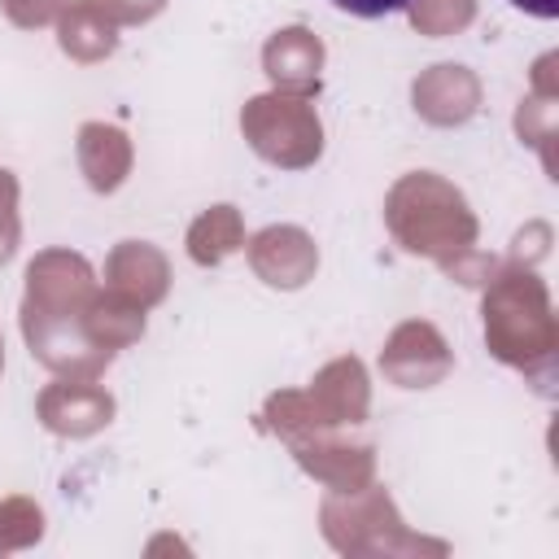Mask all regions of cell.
<instances>
[{
    "instance_id": "7a4b0ae2",
    "label": "cell",
    "mask_w": 559,
    "mask_h": 559,
    "mask_svg": "<svg viewBox=\"0 0 559 559\" xmlns=\"http://www.w3.org/2000/svg\"><path fill=\"white\" fill-rule=\"evenodd\" d=\"M480 319H485L489 354L524 371L537 389H546L559 358V319H555L546 280L520 262L498 266L493 280L485 284Z\"/></svg>"
},
{
    "instance_id": "44dd1931",
    "label": "cell",
    "mask_w": 559,
    "mask_h": 559,
    "mask_svg": "<svg viewBox=\"0 0 559 559\" xmlns=\"http://www.w3.org/2000/svg\"><path fill=\"white\" fill-rule=\"evenodd\" d=\"M44 537V507L26 493H9L0 498V555L26 550Z\"/></svg>"
},
{
    "instance_id": "8992f818",
    "label": "cell",
    "mask_w": 559,
    "mask_h": 559,
    "mask_svg": "<svg viewBox=\"0 0 559 559\" xmlns=\"http://www.w3.org/2000/svg\"><path fill=\"white\" fill-rule=\"evenodd\" d=\"M114 415H118L114 393L87 376H57L35 397V419L52 437H66V441H83V437L105 432L114 424Z\"/></svg>"
},
{
    "instance_id": "9a60e30c",
    "label": "cell",
    "mask_w": 559,
    "mask_h": 559,
    "mask_svg": "<svg viewBox=\"0 0 559 559\" xmlns=\"http://www.w3.org/2000/svg\"><path fill=\"white\" fill-rule=\"evenodd\" d=\"M57 48L79 66H96L118 52V22L96 0H70L57 17Z\"/></svg>"
},
{
    "instance_id": "603a6c76",
    "label": "cell",
    "mask_w": 559,
    "mask_h": 559,
    "mask_svg": "<svg viewBox=\"0 0 559 559\" xmlns=\"http://www.w3.org/2000/svg\"><path fill=\"white\" fill-rule=\"evenodd\" d=\"M70 0H0L4 17L17 26V31H39V26H52L61 17Z\"/></svg>"
},
{
    "instance_id": "7c38bea8",
    "label": "cell",
    "mask_w": 559,
    "mask_h": 559,
    "mask_svg": "<svg viewBox=\"0 0 559 559\" xmlns=\"http://www.w3.org/2000/svg\"><path fill=\"white\" fill-rule=\"evenodd\" d=\"M105 288H114L127 301L153 310L170 293V262L148 240H118L105 258Z\"/></svg>"
},
{
    "instance_id": "6da1fadb",
    "label": "cell",
    "mask_w": 559,
    "mask_h": 559,
    "mask_svg": "<svg viewBox=\"0 0 559 559\" xmlns=\"http://www.w3.org/2000/svg\"><path fill=\"white\" fill-rule=\"evenodd\" d=\"M100 280L92 262L74 249H44L26 262V288H22V341L39 367L52 376H87L100 380V371L114 362L92 336H87V306L96 297Z\"/></svg>"
},
{
    "instance_id": "484cf974",
    "label": "cell",
    "mask_w": 559,
    "mask_h": 559,
    "mask_svg": "<svg viewBox=\"0 0 559 559\" xmlns=\"http://www.w3.org/2000/svg\"><path fill=\"white\" fill-rule=\"evenodd\" d=\"M341 13H354V17H384V13H397L406 9V0H332Z\"/></svg>"
},
{
    "instance_id": "3957f363",
    "label": "cell",
    "mask_w": 559,
    "mask_h": 559,
    "mask_svg": "<svg viewBox=\"0 0 559 559\" xmlns=\"http://www.w3.org/2000/svg\"><path fill=\"white\" fill-rule=\"evenodd\" d=\"M384 227L411 258H428L445 275L476 249L480 236V218L463 188L437 170H411L384 192Z\"/></svg>"
},
{
    "instance_id": "ffe728a7",
    "label": "cell",
    "mask_w": 559,
    "mask_h": 559,
    "mask_svg": "<svg viewBox=\"0 0 559 559\" xmlns=\"http://www.w3.org/2000/svg\"><path fill=\"white\" fill-rule=\"evenodd\" d=\"M406 17L419 35L445 39L476 22V0H406Z\"/></svg>"
},
{
    "instance_id": "5b68a950",
    "label": "cell",
    "mask_w": 559,
    "mask_h": 559,
    "mask_svg": "<svg viewBox=\"0 0 559 559\" xmlns=\"http://www.w3.org/2000/svg\"><path fill=\"white\" fill-rule=\"evenodd\" d=\"M245 144L280 170H310L323 157V118L310 96L297 92H262L240 109Z\"/></svg>"
},
{
    "instance_id": "5bb4252c",
    "label": "cell",
    "mask_w": 559,
    "mask_h": 559,
    "mask_svg": "<svg viewBox=\"0 0 559 559\" xmlns=\"http://www.w3.org/2000/svg\"><path fill=\"white\" fill-rule=\"evenodd\" d=\"M74 153H79V170L96 197H114L135 166L131 135L114 122H83L74 135Z\"/></svg>"
},
{
    "instance_id": "7402d4cb",
    "label": "cell",
    "mask_w": 559,
    "mask_h": 559,
    "mask_svg": "<svg viewBox=\"0 0 559 559\" xmlns=\"http://www.w3.org/2000/svg\"><path fill=\"white\" fill-rule=\"evenodd\" d=\"M17 175L0 166V266L17 253V240H22V214H17Z\"/></svg>"
},
{
    "instance_id": "9c48e42d",
    "label": "cell",
    "mask_w": 559,
    "mask_h": 559,
    "mask_svg": "<svg viewBox=\"0 0 559 559\" xmlns=\"http://www.w3.org/2000/svg\"><path fill=\"white\" fill-rule=\"evenodd\" d=\"M288 450H293L297 467L310 480H319L328 493H354L376 480V445L345 441V437H336V428L297 437V441H288Z\"/></svg>"
},
{
    "instance_id": "277c9868",
    "label": "cell",
    "mask_w": 559,
    "mask_h": 559,
    "mask_svg": "<svg viewBox=\"0 0 559 559\" xmlns=\"http://www.w3.org/2000/svg\"><path fill=\"white\" fill-rule=\"evenodd\" d=\"M319 528L328 537V546L336 555H349V559H389V555H450V542L441 537H424V533H411L393 493L384 485H362L354 493H328L319 502Z\"/></svg>"
},
{
    "instance_id": "4316f807",
    "label": "cell",
    "mask_w": 559,
    "mask_h": 559,
    "mask_svg": "<svg viewBox=\"0 0 559 559\" xmlns=\"http://www.w3.org/2000/svg\"><path fill=\"white\" fill-rule=\"evenodd\" d=\"M515 9H524V13H533V17H559V0H511Z\"/></svg>"
},
{
    "instance_id": "8fae6325",
    "label": "cell",
    "mask_w": 559,
    "mask_h": 559,
    "mask_svg": "<svg viewBox=\"0 0 559 559\" xmlns=\"http://www.w3.org/2000/svg\"><path fill=\"white\" fill-rule=\"evenodd\" d=\"M323 57L328 48L310 26H280L262 44V74L271 79L275 92L314 96L323 83Z\"/></svg>"
},
{
    "instance_id": "cb8c5ba5",
    "label": "cell",
    "mask_w": 559,
    "mask_h": 559,
    "mask_svg": "<svg viewBox=\"0 0 559 559\" xmlns=\"http://www.w3.org/2000/svg\"><path fill=\"white\" fill-rule=\"evenodd\" d=\"M118 26H144V22H153L170 0H96Z\"/></svg>"
},
{
    "instance_id": "52a82bcc",
    "label": "cell",
    "mask_w": 559,
    "mask_h": 559,
    "mask_svg": "<svg viewBox=\"0 0 559 559\" xmlns=\"http://www.w3.org/2000/svg\"><path fill=\"white\" fill-rule=\"evenodd\" d=\"M380 371L397 389H432L454 371V349L428 319H406L384 336Z\"/></svg>"
},
{
    "instance_id": "83f0119b",
    "label": "cell",
    "mask_w": 559,
    "mask_h": 559,
    "mask_svg": "<svg viewBox=\"0 0 559 559\" xmlns=\"http://www.w3.org/2000/svg\"><path fill=\"white\" fill-rule=\"evenodd\" d=\"M0 371H4V341H0Z\"/></svg>"
},
{
    "instance_id": "ba28073f",
    "label": "cell",
    "mask_w": 559,
    "mask_h": 559,
    "mask_svg": "<svg viewBox=\"0 0 559 559\" xmlns=\"http://www.w3.org/2000/svg\"><path fill=\"white\" fill-rule=\"evenodd\" d=\"M245 258H249L253 275L266 288H280V293L306 288L314 280V271H319V245L297 223H271V227L253 231L245 240Z\"/></svg>"
},
{
    "instance_id": "d4e9b609",
    "label": "cell",
    "mask_w": 559,
    "mask_h": 559,
    "mask_svg": "<svg viewBox=\"0 0 559 559\" xmlns=\"http://www.w3.org/2000/svg\"><path fill=\"white\" fill-rule=\"evenodd\" d=\"M546 249H550V227H546V223H528V227L515 236L511 262H520V266H537V262L546 258Z\"/></svg>"
},
{
    "instance_id": "e0dca14e",
    "label": "cell",
    "mask_w": 559,
    "mask_h": 559,
    "mask_svg": "<svg viewBox=\"0 0 559 559\" xmlns=\"http://www.w3.org/2000/svg\"><path fill=\"white\" fill-rule=\"evenodd\" d=\"M87 336L109 358H118V349H127V345H135L144 336V306H135L122 293H114V288L100 284L96 297H92V306H87Z\"/></svg>"
},
{
    "instance_id": "ac0fdd59",
    "label": "cell",
    "mask_w": 559,
    "mask_h": 559,
    "mask_svg": "<svg viewBox=\"0 0 559 559\" xmlns=\"http://www.w3.org/2000/svg\"><path fill=\"white\" fill-rule=\"evenodd\" d=\"M550 66H555V57L546 52V57L537 61V70H533V92H528V96L520 100V109H515V135H520L524 144L542 148L546 170H555V162H550V140H555V100H559V92H555V83H550Z\"/></svg>"
},
{
    "instance_id": "2e32d148",
    "label": "cell",
    "mask_w": 559,
    "mask_h": 559,
    "mask_svg": "<svg viewBox=\"0 0 559 559\" xmlns=\"http://www.w3.org/2000/svg\"><path fill=\"white\" fill-rule=\"evenodd\" d=\"M183 245H188V258H192L197 266H218V262H227L231 253L245 249V218H240V210L227 205V201L201 210V214L192 218Z\"/></svg>"
},
{
    "instance_id": "30bf717a",
    "label": "cell",
    "mask_w": 559,
    "mask_h": 559,
    "mask_svg": "<svg viewBox=\"0 0 559 559\" xmlns=\"http://www.w3.org/2000/svg\"><path fill=\"white\" fill-rule=\"evenodd\" d=\"M480 100H485L480 74L459 61H437L419 70L411 83V105L428 127H463L480 114Z\"/></svg>"
},
{
    "instance_id": "4fadbf2b",
    "label": "cell",
    "mask_w": 559,
    "mask_h": 559,
    "mask_svg": "<svg viewBox=\"0 0 559 559\" xmlns=\"http://www.w3.org/2000/svg\"><path fill=\"white\" fill-rule=\"evenodd\" d=\"M306 393L332 428H354L371 411V380H367V367L358 354H341V358L323 362Z\"/></svg>"
},
{
    "instance_id": "d6986e66",
    "label": "cell",
    "mask_w": 559,
    "mask_h": 559,
    "mask_svg": "<svg viewBox=\"0 0 559 559\" xmlns=\"http://www.w3.org/2000/svg\"><path fill=\"white\" fill-rule=\"evenodd\" d=\"M258 419H262V428L275 432L284 445L297 441V437H310V432L332 428V424L314 411V402H310L306 389H280V393H271V397L262 402V415H258Z\"/></svg>"
}]
</instances>
